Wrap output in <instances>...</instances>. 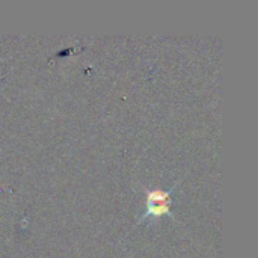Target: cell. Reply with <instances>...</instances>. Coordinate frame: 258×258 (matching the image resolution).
<instances>
[{"instance_id": "obj_1", "label": "cell", "mask_w": 258, "mask_h": 258, "mask_svg": "<svg viewBox=\"0 0 258 258\" xmlns=\"http://www.w3.org/2000/svg\"><path fill=\"white\" fill-rule=\"evenodd\" d=\"M147 198H148L147 200V215L159 216V215H165L169 212V207H171L169 192H163V190L148 192Z\"/></svg>"}]
</instances>
